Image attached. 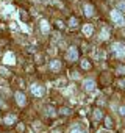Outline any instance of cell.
I'll list each match as a JSON object with an SVG mask.
<instances>
[{
    "label": "cell",
    "mask_w": 125,
    "mask_h": 133,
    "mask_svg": "<svg viewBox=\"0 0 125 133\" xmlns=\"http://www.w3.org/2000/svg\"><path fill=\"white\" fill-rule=\"evenodd\" d=\"M109 16H111V19H113V22H114L116 25H120V27H123V25H125V17H123V14H122L120 11L113 10Z\"/></svg>",
    "instance_id": "cell-1"
},
{
    "label": "cell",
    "mask_w": 125,
    "mask_h": 133,
    "mask_svg": "<svg viewBox=\"0 0 125 133\" xmlns=\"http://www.w3.org/2000/svg\"><path fill=\"white\" fill-rule=\"evenodd\" d=\"M111 49H113V52H114L117 56L125 58V45H123V44H120V42H114V44L111 45Z\"/></svg>",
    "instance_id": "cell-2"
},
{
    "label": "cell",
    "mask_w": 125,
    "mask_h": 133,
    "mask_svg": "<svg viewBox=\"0 0 125 133\" xmlns=\"http://www.w3.org/2000/svg\"><path fill=\"white\" fill-rule=\"evenodd\" d=\"M3 64H10V66L16 64V56H14L13 52H8V53L3 56Z\"/></svg>",
    "instance_id": "cell-3"
},
{
    "label": "cell",
    "mask_w": 125,
    "mask_h": 133,
    "mask_svg": "<svg viewBox=\"0 0 125 133\" xmlns=\"http://www.w3.org/2000/svg\"><path fill=\"white\" fill-rule=\"evenodd\" d=\"M30 89H31V94L36 96V97H42V96H44V89H42V86H39V85H36V83L31 85Z\"/></svg>",
    "instance_id": "cell-4"
},
{
    "label": "cell",
    "mask_w": 125,
    "mask_h": 133,
    "mask_svg": "<svg viewBox=\"0 0 125 133\" xmlns=\"http://www.w3.org/2000/svg\"><path fill=\"white\" fill-rule=\"evenodd\" d=\"M66 56H67L69 61H77V59H78V52H77V49H75V47H71V49L67 50V55H66Z\"/></svg>",
    "instance_id": "cell-5"
},
{
    "label": "cell",
    "mask_w": 125,
    "mask_h": 133,
    "mask_svg": "<svg viewBox=\"0 0 125 133\" xmlns=\"http://www.w3.org/2000/svg\"><path fill=\"white\" fill-rule=\"evenodd\" d=\"M83 86H85L86 91H94V88H95V82L91 80V78H86V80L83 82Z\"/></svg>",
    "instance_id": "cell-6"
},
{
    "label": "cell",
    "mask_w": 125,
    "mask_h": 133,
    "mask_svg": "<svg viewBox=\"0 0 125 133\" xmlns=\"http://www.w3.org/2000/svg\"><path fill=\"white\" fill-rule=\"evenodd\" d=\"M14 97H16V102H17V105L24 107V105L27 103V99H25V96H24L22 92H16V94H14Z\"/></svg>",
    "instance_id": "cell-7"
},
{
    "label": "cell",
    "mask_w": 125,
    "mask_h": 133,
    "mask_svg": "<svg viewBox=\"0 0 125 133\" xmlns=\"http://www.w3.org/2000/svg\"><path fill=\"white\" fill-rule=\"evenodd\" d=\"M50 69H52V71H55V72H56V71H59V69H61V61L53 59V61L50 63Z\"/></svg>",
    "instance_id": "cell-8"
},
{
    "label": "cell",
    "mask_w": 125,
    "mask_h": 133,
    "mask_svg": "<svg viewBox=\"0 0 125 133\" xmlns=\"http://www.w3.org/2000/svg\"><path fill=\"white\" fill-rule=\"evenodd\" d=\"M41 31L42 33H48L50 31V25L47 21H41Z\"/></svg>",
    "instance_id": "cell-9"
},
{
    "label": "cell",
    "mask_w": 125,
    "mask_h": 133,
    "mask_svg": "<svg viewBox=\"0 0 125 133\" xmlns=\"http://www.w3.org/2000/svg\"><path fill=\"white\" fill-rule=\"evenodd\" d=\"M92 30H94V28H92V25H91V24L83 25V33H85L86 36H91V35H92Z\"/></svg>",
    "instance_id": "cell-10"
},
{
    "label": "cell",
    "mask_w": 125,
    "mask_h": 133,
    "mask_svg": "<svg viewBox=\"0 0 125 133\" xmlns=\"http://www.w3.org/2000/svg\"><path fill=\"white\" fill-rule=\"evenodd\" d=\"M92 13H94V8H92V5L86 3V5H85V14H86L88 17H91V16H92Z\"/></svg>",
    "instance_id": "cell-11"
},
{
    "label": "cell",
    "mask_w": 125,
    "mask_h": 133,
    "mask_svg": "<svg viewBox=\"0 0 125 133\" xmlns=\"http://www.w3.org/2000/svg\"><path fill=\"white\" fill-rule=\"evenodd\" d=\"M16 122V116H13V114H10V116H6L5 117V124H8V125H11V124H14Z\"/></svg>",
    "instance_id": "cell-12"
},
{
    "label": "cell",
    "mask_w": 125,
    "mask_h": 133,
    "mask_svg": "<svg viewBox=\"0 0 125 133\" xmlns=\"http://www.w3.org/2000/svg\"><path fill=\"white\" fill-rule=\"evenodd\" d=\"M108 38H109V31L106 28H103L102 33H100V39H108Z\"/></svg>",
    "instance_id": "cell-13"
},
{
    "label": "cell",
    "mask_w": 125,
    "mask_h": 133,
    "mask_svg": "<svg viewBox=\"0 0 125 133\" xmlns=\"http://www.w3.org/2000/svg\"><path fill=\"white\" fill-rule=\"evenodd\" d=\"M117 11H125V2L123 0H120V2H117Z\"/></svg>",
    "instance_id": "cell-14"
},
{
    "label": "cell",
    "mask_w": 125,
    "mask_h": 133,
    "mask_svg": "<svg viewBox=\"0 0 125 133\" xmlns=\"http://www.w3.org/2000/svg\"><path fill=\"white\" fill-rule=\"evenodd\" d=\"M94 119L95 121H100L102 119V111L100 110H94Z\"/></svg>",
    "instance_id": "cell-15"
},
{
    "label": "cell",
    "mask_w": 125,
    "mask_h": 133,
    "mask_svg": "<svg viewBox=\"0 0 125 133\" xmlns=\"http://www.w3.org/2000/svg\"><path fill=\"white\" fill-rule=\"evenodd\" d=\"M81 68H83V69H86V71H88V69H91V64H89V61L83 59V61H81Z\"/></svg>",
    "instance_id": "cell-16"
},
{
    "label": "cell",
    "mask_w": 125,
    "mask_h": 133,
    "mask_svg": "<svg viewBox=\"0 0 125 133\" xmlns=\"http://www.w3.org/2000/svg\"><path fill=\"white\" fill-rule=\"evenodd\" d=\"M69 24H71V27H77V25H78V21H77V17H71Z\"/></svg>",
    "instance_id": "cell-17"
},
{
    "label": "cell",
    "mask_w": 125,
    "mask_h": 133,
    "mask_svg": "<svg viewBox=\"0 0 125 133\" xmlns=\"http://www.w3.org/2000/svg\"><path fill=\"white\" fill-rule=\"evenodd\" d=\"M105 125H106L108 128L113 127V121H111V117H106V119H105Z\"/></svg>",
    "instance_id": "cell-18"
},
{
    "label": "cell",
    "mask_w": 125,
    "mask_h": 133,
    "mask_svg": "<svg viewBox=\"0 0 125 133\" xmlns=\"http://www.w3.org/2000/svg\"><path fill=\"white\" fill-rule=\"evenodd\" d=\"M0 74H2V75H5V77H8V75H10V72H8L5 68H0Z\"/></svg>",
    "instance_id": "cell-19"
},
{
    "label": "cell",
    "mask_w": 125,
    "mask_h": 133,
    "mask_svg": "<svg viewBox=\"0 0 125 133\" xmlns=\"http://www.w3.org/2000/svg\"><path fill=\"white\" fill-rule=\"evenodd\" d=\"M47 114H48V116H53V114H55V110H53L52 107H47Z\"/></svg>",
    "instance_id": "cell-20"
},
{
    "label": "cell",
    "mask_w": 125,
    "mask_h": 133,
    "mask_svg": "<svg viewBox=\"0 0 125 133\" xmlns=\"http://www.w3.org/2000/svg\"><path fill=\"white\" fill-rule=\"evenodd\" d=\"M5 10H6V13H8V14H13V11H14V8H13L11 5H10V6H5Z\"/></svg>",
    "instance_id": "cell-21"
},
{
    "label": "cell",
    "mask_w": 125,
    "mask_h": 133,
    "mask_svg": "<svg viewBox=\"0 0 125 133\" xmlns=\"http://www.w3.org/2000/svg\"><path fill=\"white\" fill-rule=\"evenodd\" d=\"M117 72H119V74H125V66H119V68H117Z\"/></svg>",
    "instance_id": "cell-22"
},
{
    "label": "cell",
    "mask_w": 125,
    "mask_h": 133,
    "mask_svg": "<svg viewBox=\"0 0 125 133\" xmlns=\"http://www.w3.org/2000/svg\"><path fill=\"white\" fill-rule=\"evenodd\" d=\"M119 113H120V116H125V105H123V107H120Z\"/></svg>",
    "instance_id": "cell-23"
},
{
    "label": "cell",
    "mask_w": 125,
    "mask_h": 133,
    "mask_svg": "<svg viewBox=\"0 0 125 133\" xmlns=\"http://www.w3.org/2000/svg\"><path fill=\"white\" fill-rule=\"evenodd\" d=\"M71 133H83V131H81L80 128H72V130H71Z\"/></svg>",
    "instance_id": "cell-24"
},
{
    "label": "cell",
    "mask_w": 125,
    "mask_h": 133,
    "mask_svg": "<svg viewBox=\"0 0 125 133\" xmlns=\"http://www.w3.org/2000/svg\"><path fill=\"white\" fill-rule=\"evenodd\" d=\"M17 130H19V131H24V130H25V127H24L22 124H19V125H17Z\"/></svg>",
    "instance_id": "cell-25"
},
{
    "label": "cell",
    "mask_w": 125,
    "mask_h": 133,
    "mask_svg": "<svg viewBox=\"0 0 125 133\" xmlns=\"http://www.w3.org/2000/svg\"><path fill=\"white\" fill-rule=\"evenodd\" d=\"M61 113H63V114H67V113H69V110H67V108H63V110H61Z\"/></svg>",
    "instance_id": "cell-26"
},
{
    "label": "cell",
    "mask_w": 125,
    "mask_h": 133,
    "mask_svg": "<svg viewBox=\"0 0 125 133\" xmlns=\"http://www.w3.org/2000/svg\"><path fill=\"white\" fill-rule=\"evenodd\" d=\"M56 24H58V27H59V28H63V27H64V24H63V22H61V21H58V22H56Z\"/></svg>",
    "instance_id": "cell-27"
}]
</instances>
